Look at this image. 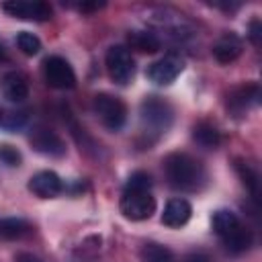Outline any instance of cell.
Here are the masks:
<instances>
[{"mask_svg":"<svg viewBox=\"0 0 262 262\" xmlns=\"http://www.w3.org/2000/svg\"><path fill=\"white\" fill-rule=\"evenodd\" d=\"M121 213L129 221H145L156 213V199L151 194V176L137 170L129 176L121 194Z\"/></svg>","mask_w":262,"mask_h":262,"instance_id":"1","label":"cell"},{"mask_svg":"<svg viewBox=\"0 0 262 262\" xmlns=\"http://www.w3.org/2000/svg\"><path fill=\"white\" fill-rule=\"evenodd\" d=\"M164 172L166 180L172 188L182 192H194L205 182V168L203 164L184 151H172L164 158Z\"/></svg>","mask_w":262,"mask_h":262,"instance_id":"2","label":"cell"},{"mask_svg":"<svg viewBox=\"0 0 262 262\" xmlns=\"http://www.w3.org/2000/svg\"><path fill=\"white\" fill-rule=\"evenodd\" d=\"M211 227L215 235L223 242L227 252L242 254L252 246V233L250 229L239 221V217L229 209H219L211 217Z\"/></svg>","mask_w":262,"mask_h":262,"instance_id":"3","label":"cell"},{"mask_svg":"<svg viewBox=\"0 0 262 262\" xmlns=\"http://www.w3.org/2000/svg\"><path fill=\"white\" fill-rule=\"evenodd\" d=\"M139 119H141V129L145 135L154 139H158L160 135H164L174 119V111L172 106L160 98V96H145L141 106H139Z\"/></svg>","mask_w":262,"mask_h":262,"instance_id":"4","label":"cell"},{"mask_svg":"<svg viewBox=\"0 0 262 262\" xmlns=\"http://www.w3.org/2000/svg\"><path fill=\"white\" fill-rule=\"evenodd\" d=\"M92 108L98 117V121L108 129V131H121L125 121H127V106L119 96L100 92L92 100Z\"/></svg>","mask_w":262,"mask_h":262,"instance_id":"5","label":"cell"},{"mask_svg":"<svg viewBox=\"0 0 262 262\" xmlns=\"http://www.w3.org/2000/svg\"><path fill=\"white\" fill-rule=\"evenodd\" d=\"M104 66H106V72H108L111 80L119 86L129 84L135 76V59H133L131 51L125 45L108 47L106 55H104Z\"/></svg>","mask_w":262,"mask_h":262,"instance_id":"6","label":"cell"},{"mask_svg":"<svg viewBox=\"0 0 262 262\" xmlns=\"http://www.w3.org/2000/svg\"><path fill=\"white\" fill-rule=\"evenodd\" d=\"M2 10L14 18L35 20V23H45L51 20L53 16V8L41 0H6L2 2Z\"/></svg>","mask_w":262,"mask_h":262,"instance_id":"7","label":"cell"},{"mask_svg":"<svg viewBox=\"0 0 262 262\" xmlns=\"http://www.w3.org/2000/svg\"><path fill=\"white\" fill-rule=\"evenodd\" d=\"M43 78L51 88H57V90H70V88L76 86V74H74L72 66L59 55L45 57Z\"/></svg>","mask_w":262,"mask_h":262,"instance_id":"8","label":"cell"},{"mask_svg":"<svg viewBox=\"0 0 262 262\" xmlns=\"http://www.w3.org/2000/svg\"><path fill=\"white\" fill-rule=\"evenodd\" d=\"M260 100H262L260 84L248 82V84L235 86L227 92V111L235 117H244L252 106H258Z\"/></svg>","mask_w":262,"mask_h":262,"instance_id":"9","label":"cell"},{"mask_svg":"<svg viewBox=\"0 0 262 262\" xmlns=\"http://www.w3.org/2000/svg\"><path fill=\"white\" fill-rule=\"evenodd\" d=\"M29 141L33 145L35 151L43 154V156H49V158H61L66 156V141L49 127L45 125H37L33 127L31 135H29Z\"/></svg>","mask_w":262,"mask_h":262,"instance_id":"10","label":"cell"},{"mask_svg":"<svg viewBox=\"0 0 262 262\" xmlns=\"http://www.w3.org/2000/svg\"><path fill=\"white\" fill-rule=\"evenodd\" d=\"M182 70H184L182 57L176 55V53H168V55L156 59V61L147 68V78H149L154 84H158V86H168V84H172V82L180 76Z\"/></svg>","mask_w":262,"mask_h":262,"instance_id":"11","label":"cell"},{"mask_svg":"<svg viewBox=\"0 0 262 262\" xmlns=\"http://www.w3.org/2000/svg\"><path fill=\"white\" fill-rule=\"evenodd\" d=\"M27 188L39 199H53L63 190V182L53 170H41L29 178Z\"/></svg>","mask_w":262,"mask_h":262,"instance_id":"12","label":"cell"},{"mask_svg":"<svg viewBox=\"0 0 262 262\" xmlns=\"http://www.w3.org/2000/svg\"><path fill=\"white\" fill-rule=\"evenodd\" d=\"M244 51V41L239 35L235 33H223L215 43H213V57L219 61V63H231L235 61Z\"/></svg>","mask_w":262,"mask_h":262,"instance_id":"13","label":"cell"},{"mask_svg":"<svg viewBox=\"0 0 262 262\" xmlns=\"http://www.w3.org/2000/svg\"><path fill=\"white\" fill-rule=\"evenodd\" d=\"M190 215H192V207H190L188 201H184V199H172L164 207L162 223L166 227H174L176 229V227L186 225L188 219H190Z\"/></svg>","mask_w":262,"mask_h":262,"instance_id":"14","label":"cell"},{"mask_svg":"<svg viewBox=\"0 0 262 262\" xmlns=\"http://www.w3.org/2000/svg\"><path fill=\"white\" fill-rule=\"evenodd\" d=\"M2 94L10 102H23L29 96V80L20 72H8L2 78Z\"/></svg>","mask_w":262,"mask_h":262,"instance_id":"15","label":"cell"},{"mask_svg":"<svg viewBox=\"0 0 262 262\" xmlns=\"http://www.w3.org/2000/svg\"><path fill=\"white\" fill-rule=\"evenodd\" d=\"M127 43L139 53H156L160 49V39L151 31H131L127 35Z\"/></svg>","mask_w":262,"mask_h":262,"instance_id":"16","label":"cell"},{"mask_svg":"<svg viewBox=\"0 0 262 262\" xmlns=\"http://www.w3.org/2000/svg\"><path fill=\"white\" fill-rule=\"evenodd\" d=\"M192 139L203 147H217L221 143V133L213 123L201 121L192 127Z\"/></svg>","mask_w":262,"mask_h":262,"instance_id":"17","label":"cell"},{"mask_svg":"<svg viewBox=\"0 0 262 262\" xmlns=\"http://www.w3.org/2000/svg\"><path fill=\"white\" fill-rule=\"evenodd\" d=\"M31 231V225L23 217H0V237L2 239H20Z\"/></svg>","mask_w":262,"mask_h":262,"instance_id":"18","label":"cell"},{"mask_svg":"<svg viewBox=\"0 0 262 262\" xmlns=\"http://www.w3.org/2000/svg\"><path fill=\"white\" fill-rule=\"evenodd\" d=\"M235 172H237V176L242 178V182H244V186L254 194V196H258V190H260V178H258V172L252 168V164H248V162H244V160H235Z\"/></svg>","mask_w":262,"mask_h":262,"instance_id":"19","label":"cell"},{"mask_svg":"<svg viewBox=\"0 0 262 262\" xmlns=\"http://www.w3.org/2000/svg\"><path fill=\"white\" fill-rule=\"evenodd\" d=\"M139 256H141V262H174L172 252H170L166 246L156 244V242L143 244Z\"/></svg>","mask_w":262,"mask_h":262,"instance_id":"20","label":"cell"},{"mask_svg":"<svg viewBox=\"0 0 262 262\" xmlns=\"http://www.w3.org/2000/svg\"><path fill=\"white\" fill-rule=\"evenodd\" d=\"M16 45L25 55H37L41 51V41L37 35L29 33V31H20L16 35Z\"/></svg>","mask_w":262,"mask_h":262,"instance_id":"21","label":"cell"},{"mask_svg":"<svg viewBox=\"0 0 262 262\" xmlns=\"http://www.w3.org/2000/svg\"><path fill=\"white\" fill-rule=\"evenodd\" d=\"M0 162L6 164L8 168H16V166H20L23 156H20V151L16 147H12L8 143H2L0 145Z\"/></svg>","mask_w":262,"mask_h":262,"instance_id":"22","label":"cell"},{"mask_svg":"<svg viewBox=\"0 0 262 262\" xmlns=\"http://www.w3.org/2000/svg\"><path fill=\"white\" fill-rule=\"evenodd\" d=\"M25 119H27V115H25L23 111H10V113H6V115H0V125H2L4 129L14 131V129L23 127Z\"/></svg>","mask_w":262,"mask_h":262,"instance_id":"23","label":"cell"},{"mask_svg":"<svg viewBox=\"0 0 262 262\" xmlns=\"http://www.w3.org/2000/svg\"><path fill=\"white\" fill-rule=\"evenodd\" d=\"M248 39H250V41H252L256 47H260V43H262V25H260V20H258V18H254V20L250 23Z\"/></svg>","mask_w":262,"mask_h":262,"instance_id":"24","label":"cell"},{"mask_svg":"<svg viewBox=\"0 0 262 262\" xmlns=\"http://www.w3.org/2000/svg\"><path fill=\"white\" fill-rule=\"evenodd\" d=\"M104 6V2H80V4H74V8H78L80 12H94V10H100Z\"/></svg>","mask_w":262,"mask_h":262,"instance_id":"25","label":"cell"},{"mask_svg":"<svg viewBox=\"0 0 262 262\" xmlns=\"http://www.w3.org/2000/svg\"><path fill=\"white\" fill-rule=\"evenodd\" d=\"M182 262H211V258H209L205 252L196 250V252H190V254H186Z\"/></svg>","mask_w":262,"mask_h":262,"instance_id":"26","label":"cell"},{"mask_svg":"<svg viewBox=\"0 0 262 262\" xmlns=\"http://www.w3.org/2000/svg\"><path fill=\"white\" fill-rule=\"evenodd\" d=\"M14 262H41L35 254H29V252H20L14 256Z\"/></svg>","mask_w":262,"mask_h":262,"instance_id":"27","label":"cell"},{"mask_svg":"<svg viewBox=\"0 0 262 262\" xmlns=\"http://www.w3.org/2000/svg\"><path fill=\"white\" fill-rule=\"evenodd\" d=\"M2 59H4V47L0 45V61H2Z\"/></svg>","mask_w":262,"mask_h":262,"instance_id":"28","label":"cell"}]
</instances>
